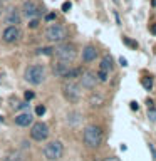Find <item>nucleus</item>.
<instances>
[{"label": "nucleus", "instance_id": "14", "mask_svg": "<svg viewBox=\"0 0 156 161\" xmlns=\"http://www.w3.org/2000/svg\"><path fill=\"white\" fill-rule=\"evenodd\" d=\"M32 121H34V118L30 113H22V114L15 116V124L20 126V128H25V126L32 124Z\"/></svg>", "mask_w": 156, "mask_h": 161}, {"label": "nucleus", "instance_id": "15", "mask_svg": "<svg viewBox=\"0 0 156 161\" xmlns=\"http://www.w3.org/2000/svg\"><path fill=\"white\" fill-rule=\"evenodd\" d=\"M3 161H27V158H25V154L22 151H10L3 158Z\"/></svg>", "mask_w": 156, "mask_h": 161}, {"label": "nucleus", "instance_id": "8", "mask_svg": "<svg viewBox=\"0 0 156 161\" xmlns=\"http://www.w3.org/2000/svg\"><path fill=\"white\" fill-rule=\"evenodd\" d=\"M20 37H22V32H20V29L17 27V25H8V27L3 30V34H2L3 42H7V44L17 42Z\"/></svg>", "mask_w": 156, "mask_h": 161}, {"label": "nucleus", "instance_id": "1", "mask_svg": "<svg viewBox=\"0 0 156 161\" xmlns=\"http://www.w3.org/2000/svg\"><path fill=\"white\" fill-rule=\"evenodd\" d=\"M82 139H84V144L87 148H98L103 143V129L96 124H91L84 129Z\"/></svg>", "mask_w": 156, "mask_h": 161}, {"label": "nucleus", "instance_id": "3", "mask_svg": "<svg viewBox=\"0 0 156 161\" xmlns=\"http://www.w3.org/2000/svg\"><path fill=\"white\" fill-rule=\"evenodd\" d=\"M54 54L57 55L59 60H64V62H72L75 59V45L74 44H69V42H64L57 45V47L54 49Z\"/></svg>", "mask_w": 156, "mask_h": 161}, {"label": "nucleus", "instance_id": "17", "mask_svg": "<svg viewBox=\"0 0 156 161\" xmlns=\"http://www.w3.org/2000/svg\"><path fill=\"white\" fill-rule=\"evenodd\" d=\"M81 75H82V70H81L79 67H70V70L67 72V75H65L64 79H67V80H74L75 77H81Z\"/></svg>", "mask_w": 156, "mask_h": 161}, {"label": "nucleus", "instance_id": "2", "mask_svg": "<svg viewBox=\"0 0 156 161\" xmlns=\"http://www.w3.org/2000/svg\"><path fill=\"white\" fill-rule=\"evenodd\" d=\"M24 77H25V80H27L29 84H32V86L42 84L45 80V69H44V65H40V64L29 65V67L25 69Z\"/></svg>", "mask_w": 156, "mask_h": 161}, {"label": "nucleus", "instance_id": "22", "mask_svg": "<svg viewBox=\"0 0 156 161\" xmlns=\"http://www.w3.org/2000/svg\"><path fill=\"white\" fill-rule=\"evenodd\" d=\"M39 54H44V55H52V54H54V49H50V47L39 49Z\"/></svg>", "mask_w": 156, "mask_h": 161}, {"label": "nucleus", "instance_id": "32", "mask_svg": "<svg viewBox=\"0 0 156 161\" xmlns=\"http://www.w3.org/2000/svg\"><path fill=\"white\" fill-rule=\"evenodd\" d=\"M103 161H119L118 158H106V159H103Z\"/></svg>", "mask_w": 156, "mask_h": 161}, {"label": "nucleus", "instance_id": "34", "mask_svg": "<svg viewBox=\"0 0 156 161\" xmlns=\"http://www.w3.org/2000/svg\"><path fill=\"white\" fill-rule=\"evenodd\" d=\"M151 32H153V34H156V25H153V27H151Z\"/></svg>", "mask_w": 156, "mask_h": 161}, {"label": "nucleus", "instance_id": "28", "mask_svg": "<svg viewBox=\"0 0 156 161\" xmlns=\"http://www.w3.org/2000/svg\"><path fill=\"white\" fill-rule=\"evenodd\" d=\"M55 19V14H47V15H45V20H47V22H49V20H54Z\"/></svg>", "mask_w": 156, "mask_h": 161}, {"label": "nucleus", "instance_id": "33", "mask_svg": "<svg viewBox=\"0 0 156 161\" xmlns=\"http://www.w3.org/2000/svg\"><path fill=\"white\" fill-rule=\"evenodd\" d=\"M2 12H3V3H2V0H0V15H2Z\"/></svg>", "mask_w": 156, "mask_h": 161}, {"label": "nucleus", "instance_id": "26", "mask_svg": "<svg viewBox=\"0 0 156 161\" xmlns=\"http://www.w3.org/2000/svg\"><path fill=\"white\" fill-rule=\"evenodd\" d=\"M37 25H39V19H32V22L29 24V27H30V29H35Z\"/></svg>", "mask_w": 156, "mask_h": 161}, {"label": "nucleus", "instance_id": "18", "mask_svg": "<svg viewBox=\"0 0 156 161\" xmlns=\"http://www.w3.org/2000/svg\"><path fill=\"white\" fill-rule=\"evenodd\" d=\"M141 84H143V87H144L146 91H151V89H153V79H151V77H143Z\"/></svg>", "mask_w": 156, "mask_h": 161}, {"label": "nucleus", "instance_id": "16", "mask_svg": "<svg viewBox=\"0 0 156 161\" xmlns=\"http://www.w3.org/2000/svg\"><path fill=\"white\" fill-rule=\"evenodd\" d=\"M113 67H114V60H113V57H111V55H104L103 60H101L99 69H103V70H106V72H109V70H113Z\"/></svg>", "mask_w": 156, "mask_h": 161}, {"label": "nucleus", "instance_id": "11", "mask_svg": "<svg viewBox=\"0 0 156 161\" xmlns=\"http://www.w3.org/2000/svg\"><path fill=\"white\" fill-rule=\"evenodd\" d=\"M98 82V75L92 72H82V75H81V86L84 89H94Z\"/></svg>", "mask_w": 156, "mask_h": 161}, {"label": "nucleus", "instance_id": "6", "mask_svg": "<svg viewBox=\"0 0 156 161\" xmlns=\"http://www.w3.org/2000/svg\"><path fill=\"white\" fill-rule=\"evenodd\" d=\"M62 92H64V97L69 103H77L81 99V86L77 82H74V80H67L62 86Z\"/></svg>", "mask_w": 156, "mask_h": 161}, {"label": "nucleus", "instance_id": "13", "mask_svg": "<svg viewBox=\"0 0 156 161\" xmlns=\"http://www.w3.org/2000/svg\"><path fill=\"white\" fill-rule=\"evenodd\" d=\"M98 57V49L94 45H86L82 49V60L84 62H92Z\"/></svg>", "mask_w": 156, "mask_h": 161}, {"label": "nucleus", "instance_id": "30", "mask_svg": "<svg viewBox=\"0 0 156 161\" xmlns=\"http://www.w3.org/2000/svg\"><path fill=\"white\" fill-rule=\"evenodd\" d=\"M119 62H121V65H123V67H126V65H128V62H126L124 57H119Z\"/></svg>", "mask_w": 156, "mask_h": 161}, {"label": "nucleus", "instance_id": "35", "mask_svg": "<svg viewBox=\"0 0 156 161\" xmlns=\"http://www.w3.org/2000/svg\"><path fill=\"white\" fill-rule=\"evenodd\" d=\"M151 3H153V7H156V0H153V2H151Z\"/></svg>", "mask_w": 156, "mask_h": 161}, {"label": "nucleus", "instance_id": "23", "mask_svg": "<svg viewBox=\"0 0 156 161\" xmlns=\"http://www.w3.org/2000/svg\"><path fill=\"white\" fill-rule=\"evenodd\" d=\"M124 44L129 45V47H133V49H138V42H134V40H131V39H126L124 37Z\"/></svg>", "mask_w": 156, "mask_h": 161}, {"label": "nucleus", "instance_id": "37", "mask_svg": "<svg viewBox=\"0 0 156 161\" xmlns=\"http://www.w3.org/2000/svg\"><path fill=\"white\" fill-rule=\"evenodd\" d=\"M0 121H2V118H0Z\"/></svg>", "mask_w": 156, "mask_h": 161}, {"label": "nucleus", "instance_id": "7", "mask_svg": "<svg viewBox=\"0 0 156 161\" xmlns=\"http://www.w3.org/2000/svg\"><path fill=\"white\" fill-rule=\"evenodd\" d=\"M30 138L34 141H45L49 138V126L45 123H35L30 128Z\"/></svg>", "mask_w": 156, "mask_h": 161}, {"label": "nucleus", "instance_id": "25", "mask_svg": "<svg viewBox=\"0 0 156 161\" xmlns=\"http://www.w3.org/2000/svg\"><path fill=\"white\" fill-rule=\"evenodd\" d=\"M148 148H149V151H151V156H153V159L156 161V149H154V146L149 143V144H148Z\"/></svg>", "mask_w": 156, "mask_h": 161}, {"label": "nucleus", "instance_id": "10", "mask_svg": "<svg viewBox=\"0 0 156 161\" xmlns=\"http://www.w3.org/2000/svg\"><path fill=\"white\" fill-rule=\"evenodd\" d=\"M5 24H8V25H17L19 27V24L22 22V14L19 12V8H15V7H12V8H8L7 10V14H5Z\"/></svg>", "mask_w": 156, "mask_h": 161}, {"label": "nucleus", "instance_id": "36", "mask_svg": "<svg viewBox=\"0 0 156 161\" xmlns=\"http://www.w3.org/2000/svg\"><path fill=\"white\" fill-rule=\"evenodd\" d=\"M114 2H118V0H114Z\"/></svg>", "mask_w": 156, "mask_h": 161}, {"label": "nucleus", "instance_id": "24", "mask_svg": "<svg viewBox=\"0 0 156 161\" xmlns=\"http://www.w3.org/2000/svg\"><path fill=\"white\" fill-rule=\"evenodd\" d=\"M35 114H37V116H44L45 114V106H37V108H35Z\"/></svg>", "mask_w": 156, "mask_h": 161}, {"label": "nucleus", "instance_id": "31", "mask_svg": "<svg viewBox=\"0 0 156 161\" xmlns=\"http://www.w3.org/2000/svg\"><path fill=\"white\" fill-rule=\"evenodd\" d=\"M131 109H133V111L138 109V103H134V101H133V103H131Z\"/></svg>", "mask_w": 156, "mask_h": 161}, {"label": "nucleus", "instance_id": "21", "mask_svg": "<svg viewBox=\"0 0 156 161\" xmlns=\"http://www.w3.org/2000/svg\"><path fill=\"white\" fill-rule=\"evenodd\" d=\"M91 104H92L94 108L96 106H101L103 104V97H96V96H92V97H91Z\"/></svg>", "mask_w": 156, "mask_h": 161}, {"label": "nucleus", "instance_id": "4", "mask_svg": "<svg viewBox=\"0 0 156 161\" xmlns=\"http://www.w3.org/2000/svg\"><path fill=\"white\" fill-rule=\"evenodd\" d=\"M45 39L49 40V42H64L65 39H67V30L65 27L59 24H52L49 25L47 30H45Z\"/></svg>", "mask_w": 156, "mask_h": 161}, {"label": "nucleus", "instance_id": "12", "mask_svg": "<svg viewBox=\"0 0 156 161\" xmlns=\"http://www.w3.org/2000/svg\"><path fill=\"white\" fill-rule=\"evenodd\" d=\"M70 70V62H64V60H59L57 64H54V67H52V72L55 77H65L67 75V72Z\"/></svg>", "mask_w": 156, "mask_h": 161}, {"label": "nucleus", "instance_id": "9", "mask_svg": "<svg viewBox=\"0 0 156 161\" xmlns=\"http://www.w3.org/2000/svg\"><path fill=\"white\" fill-rule=\"evenodd\" d=\"M22 12L27 19H37L40 15V7L35 2H32V0H27L22 5Z\"/></svg>", "mask_w": 156, "mask_h": 161}, {"label": "nucleus", "instance_id": "20", "mask_svg": "<svg viewBox=\"0 0 156 161\" xmlns=\"http://www.w3.org/2000/svg\"><path fill=\"white\" fill-rule=\"evenodd\" d=\"M148 118H149V121H153V123L156 121V109L154 108H149L148 109Z\"/></svg>", "mask_w": 156, "mask_h": 161}, {"label": "nucleus", "instance_id": "19", "mask_svg": "<svg viewBox=\"0 0 156 161\" xmlns=\"http://www.w3.org/2000/svg\"><path fill=\"white\" fill-rule=\"evenodd\" d=\"M96 75H98V80H101V82H106V80H108V72L103 70V69H99Z\"/></svg>", "mask_w": 156, "mask_h": 161}, {"label": "nucleus", "instance_id": "29", "mask_svg": "<svg viewBox=\"0 0 156 161\" xmlns=\"http://www.w3.org/2000/svg\"><path fill=\"white\" fill-rule=\"evenodd\" d=\"M25 99H27V101L34 99V92H29V91H27V92H25Z\"/></svg>", "mask_w": 156, "mask_h": 161}, {"label": "nucleus", "instance_id": "27", "mask_svg": "<svg viewBox=\"0 0 156 161\" xmlns=\"http://www.w3.org/2000/svg\"><path fill=\"white\" fill-rule=\"evenodd\" d=\"M69 8H70V2H64V5H62V10H64V12H67Z\"/></svg>", "mask_w": 156, "mask_h": 161}, {"label": "nucleus", "instance_id": "5", "mask_svg": "<svg viewBox=\"0 0 156 161\" xmlns=\"http://www.w3.org/2000/svg\"><path fill=\"white\" fill-rule=\"evenodd\" d=\"M62 154H64V146H62L60 141H50V143L45 144V148H44L45 159L57 161V159L62 158Z\"/></svg>", "mask_w": 156, "mask_h": 161}]
</instances>
